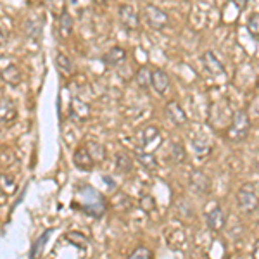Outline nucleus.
Listing matches in <instances>:
<instances>
[{"label":"nucleus","instance_id":"nucleus-1","mask_svg":"<svg viewBox=\"0 0 259 259\" xmlns=\"http://www.w3.org/2000/svg\"><path fill=\"white\" fill-rule=\"evenodd\" d=\"M76 200L80 202V209L92 218H102L107 211V202L104 195L89 183L78 185L76 189Z\"/></svg>","mask_w":259,"mask_h":259},{"label":"nucleus","instance_id":"nucleus-2","mask_svg":"<svg viewBox=\"0 0 259 259\" xmlns=\"http://www.w3.org/2000/svg\"><path fill=\"white\" fill-rule=\"evenodd\" d=\"M250 132V118L249 112L245 109H239L233 112V118L230 121L228 128H227V139L230 142H242L247 139Z\"/></svg>","mask_w":259,"mask_h":259},{"label":"nucleus","instance_id":"nucleus-3","mask_svg":"<svg viewBox=\"0 0 259 259\" xmlns=\"http://www.w3.org/2000/svg\"><path fill=\"white\" fill-rule=\"evenodd\" d=\"M237 206H239L240 212H244V214H252L257 209L259 197L252 183H244L237 190Z\"/></svg>","mask_w":259,"mask_h":259},{"label":"nucleus","instance_id":"nucleus-4","mask_svg":"<svg viewBox=\"0 0 259 259\" xmlns=\"http://www.w3.org/2000/svg\"><path fill=\"white\" fill-rule=\"evenodd\" d=\"M144 19L147 21V24L154 30H162V28L168 26L169 16L164 11H161L156 6H147L144 9Z\"/></svg>","mask_w":259,"mask_h":259},{"label":"nucleus","instance_id":"nucleus-5","mask_svg":"<svg viewBox=\"0 0 259 259\" xmlns=\"http://www.w3.org/2000/svg\"><path fill=\"white\" fill-rule=\"evenodd\" d=\"M118 16H119L121 24H123L126 30H130V31L139 30L140 19H139V14H137L132 6H128V4H121L119 9H118Z\"/></svg>","mask_w":259,"mask_h":259},{"label":"nucleus","instance_id":"nucleus-6","mask_svg":"<svg viewBox=\"0 0 259 259\" xmlns=\"http://www.w3.org/2000/svg\"><path fill=\"white\" fill-rule=\"evenodd\" d=\"M150 87H152L156 94L166 95V92L171 89L169 74L162 69H154L152 73H150Z\"/></svg>","mask_w":259,"mask_h":259},{"label":"nucleus","instance_id":"nucleus-7","mask_svg":"<svg viewBox=\"0 0 259 259\" xmlns=\"http://www.w3.org/2000/svg\"><path fill=\"white\" fill-rule=\"evenodd\" d=\"M206 221L209 230H212V232H221V230L227 227V212H225L221 206H214L206 214Z\"/></svg>","mask_w":259,"mask_h":259},{"label":"nucleus","instance_id":"nucleus-8","mask_svg":"<svg viewBox=\"0 0 259 259\" xmlns=\"http://www.w3.org/2000/svg\"><path fill=\"white\" fill-rule=\"evenodd\" d=\"M190 187L194 192H197L200 195L209 194L211 190V178L207 177L204 171H192L190 173Z\"/></svg>","mask_w":259,"mask_h":259},{"label":"nucleus","instance_id":"nucleus-9","mask_svg":"<svg viewBox=\"0 0 259 259\" xmlns=\"http://www.w3.org/2000/svg\"><path fill=\"white\" fill-rule=\"evenodd\" d=\"M202 61H204V66H206L207 73H209L211 76H214V78H225V76H227V71H225L223 64L218 61V57L214 56V52L207 50V52L202 56Z\"/></svg>","mask_w":259,"mask_h":259},{"label":"nucleus","instance_id":"nucleus-10","mask_svg":"<svg viewBox=\"0 0 259 259\" xmlns=\"http://www.w3.org/2000/svg\"><path fill=\"white\" fill-rule=\"evenodd\" d=\"M16 119H18V107H16V104L9 99L0 100V124L9 126Z\"/></svg>","mask_w":259,"mask_h":259},{"label":"nucleus","instance_id":"nucleus-11","mask_svg":"<svg viewBox=\"0 0 259 259\" xmlns=\"http://www.w3.org/2000/svg\"><path fill=\"white\" fill-rule=\"evenodd\" d=\"M73 164L76 166L78 169H81V171H92V169H94L95 162H94V159H92V156L89 154V150H87L85 145H83V147H78L76 150H74Z\"/></svg>","mask_w":259,"mask_h":259},{"label":"nucleus","instance_id":"nucleus-12","mask_svg":"<svg viewBox=\"0 0 259 259\" xmlns=\"http://www.w3.org/2000/svg\"><path fill=\"white\" fill-rule=\"evenodd\" d=\"M0 78L11 87H18L21 81H23V74H21V69L16 64L9 62L7 66L0 68Z\"/></svg>","mask_w":259,"mask_h":259},{"label":"nucleus","instance_id":"nucleus-13","mask_svg":"<svg viewBox=\"0 0 259 259\" xmlns=\"http://www.w3.org/2000/svg\"><path fill=\"white\" fill-rule=\"evenodd\" d=\"M166 114H168V119L177 126H183L187 123V114L183 111V107L180 106L177 100H171V102L166 104Z\"/></svg>","mask_w":259,"mask_h":259},{"label":"nucleus","instance_id":"nucleus-14","mask_svg":"<svg viewBox=\"0 0 259 259\" xmlns=\"http://www.w3.org/2000/svg\"><path fill=\"white\" fill-rule=\"evenodd\" d=\"M140 139H142V144H140V145H142V149H144V150H149V149L157 147V145H159V142H161V133H159V130H157L156 126H147V128L142 130Z\"/></svg>","mask_w":259,"mask_h":259},{"label":"nucleus","instance_id":"nucleus-15","mask_svg":"<svg viewBox=\"0 0 259 259\" xmlns=\"http://www.w3.org/2000/svg\"><path fill=\"white\" fill-rule=\"evenodd\" d=\"M104 64L111 66V68H118L119 64H123L126 61V50L123 47H111L106 54L102 56Z\"/></svg>","mask_w":259,"mask_h":259},{"label":"nucleus","instance_id":"nucleus-16","mask_svg":"<svg viewBox=\"0 0 259 259\" xmlns=\"http://www.w3.org/2000/svg\"><path fill=\"white\" fill-rule=\"evenodd\" d=\"M69 112H71V118L80 121H87L90 118V107L89 104H85L83 100L80 99H73V102H71V107H69Z\"/></svg>","mask_w":259,"mask_h":259},{"label":"nucleus","instance_id":"nucleus-17","mask_svg":"<svg viewBox=\"0 0 259 259\" xmlns=\"http://www.w3.org/2000/svg\"><path fill=\"white\" fill-rule=\"evenodd\" d=\"M52 233H54V228H49L35 240V244L31 245V250H30V259H40L41 257V254H44V250H45V245H47V242H49Z\"/></svg>","mask_w":259,"mask_h":259},{"label":"nucleus","instance_id":"nucleus-18","mask_svg":"<svg viewBox=\"0 0 259 259\" xmlns=\"http://www.w3.org/2000/svg\"><path fill=\"white\" fill-rule=\"evenodd\" d=\"M56 66L62 76H71V74L74 73V64H73V61H71V57L62 52L56 54Z\"/></svg>","mask_w":259,"mask_h":259},{"label":"nucleus","instance_id":"nucleus-19","mask_svg":"<svg viewBox=\"0 0 259 259\" xmlns=\"http://www.w3.org/2000/svg\"><path fill=\"white\" fill-rule=\"evenodd\" d=\"M87 150H89V154L92 156V159H94L95 164H100V162L106 161V149H104L102 144H99V142H87L85 144Z\"/></svg>","mask_w":259,"mask_h":259},{"label":"nucleus","instance_id":"nucleus-20","mask_svg":"<svg viewBox=\"0 0 259 259\" xmlns=\"http://www.w3.org/2000/svg\"><path fill=\"white\" fill-rule=\"evenodd\" d=\"M137 161L140 162L142 166H144L145 169L149 171H156L157 168H159V162H157L156 156L150 152H144V150H139L137 152Z\"/></svg>","mask_w":259,"mask_h":259},{"label":"nucleus","instance_id":"nucleus-21","mask_svg":"<svg viewBox=\"0 0 259 259\" xmlns=\"http://www.w3.org/2000/svg\"><path fill=\"white\" fill-rule=\"evenodd\" d=\"M73 33V18L68 11H64L59 18V35L61 38H69Z\"/></svg>","mask_w":259,"mask_h":259},{"label":"nucleus","instance_id":"nucleus-22","mask_svg":"<svg viewBox=\"0 0 259 259\" xmlns=\"http://www.w3.org/2000/svg\"><path fill=\"white\" fill-rule=\"evenodd\" d=\"M18 189L16 185V178L9 173H0V192L4 195H12Z\"/></svg>","mask_w":259,"mask_h":259},{"label":"nucleus","instance_id":"nucleus-23","mask_svg":"<svg viewBox=\"0 0 259 259\" xmlns=\"http://www.w3.org/2000/svg\"><path fill=\"white\" fill-rule=\"evenodd\" d=\"M116 169L123 175H128L133 171V161L126 152H119L118 156H116Z\"/></svg>","mask_w":259,"mask_h":259},{"label":"nucleus","instance_id":"nucleus-24","mask_svg":"<svg viewBox=\"0 0 259 259\" xmlns=\"http://www.w3.org/2000/svg\"><path fill=\"white\" fill-rule=\"evenodd\" d=\"M66 240L69 242V244L76 245L78 249H87V245H89V239H87L83 233L80 232H69L66 233Z\"/></svg>","mask_w":259,"mask_h":259},{"label":"nucleus","instance_id":"nucleus-25","mask_svg":"<svg viewBox=\"0 0 259 259\" xmlns=\"http://www.w3.org/2000/svg\"><path fill=\"white\" fill-rule=\"evenodd\" d=\"M177 216L182 220H192L194 218V207L190 206V202H187V200H180L177 202Z\"/></svg>","mask_w":259,"mask_h":259},{"label":"nucleus","instance_id":"nucleus-26","mask_svg":"<svg viewBox=\"0 0 259 259\" xmlns=\"http://www.w3.org/2000/svg\"><path fill=\"white\" fill-rule=\"evenodd\" d=\"M150 73H152V71H150L149 68H145V66L139 69V73H137V76H135V81L140 89L147 90L150 87Z\"/></svg>","mask_w":259,"mask_h":259},{"label":"nucleus","instance_id":"nucleus-27","mask_svg":"<svg viewBox=\"0 0 259 259\" xmlns=\"http://www.w3.org/2000/svg\"><path fill=\"white\" fill-rule=\"evenodd\" d=\"M192 147L197 152V156H207L211 152V145L206 139H192Z\"/></svg>","mask_w":259,"mask_h":259},{"label":"nucleus","instance_id":"nucleus-28","mask_svg":"<svg viewBox=\"0 0 259 259\" xmlns=\"http://www.w3.org/2000/svg\"><path fill=\"white\" fill-rule=\"evenodd\" d=\"M171 157H173V161L177 162V164L185 162L187 152H185V147H183L180 142H173V145H171Z\"/></svg>","mask_w":259,"mask_h":259},{"label":"nucleus","instance_id":"nucleus-29","mask_svg":"<svg viewBox=\"0 0 259 259\" xmlns=\"http://www.w3.org/2000/svg\"><path fill=\"white\" fill-rule=\"evenodd\" d=\"M128 259H154V254H152V250H150V249L140 245V247L132 250V254L128 256Z\"/></svg>","mask_w":259,"mask_h":259},{"label":"nucleus","instance_id":"nucleus-30","mask_svg":"<svg viewBox=\"0 0 259 259\" xmlns=\"http://www.w3.org/2000/svg\"><path fill=\"white\" fill-rule=\"evenodd\" d=\"M247 30L250 35L254 36V38H257L259 36V12H256V14H252L247 21Z\"/></svg>","mask_w":259,"mask_h":259},{"label":"nucleus","instance_id":"nucleus-31","mask_svg":"<svg viewBox=\"0 0 259 259\" xmlns=\"http://www.w3.org/2000/svg\"><path fill=\"white\" fill-rule=\"evenodd\" d=\"M140 207L144 212H152L156 209V199L152 197V195H144V197L140 199Z\"/></svg>","mask_w":259,"mask_h":259},{"label":"nucleus","instance_id":"nucleus-32","mask_svg":"<svg viewBox=\"0 0 259 259\" xmlns=\"http://www.w3.org/2000/svg\"><path fill=\"white\" fill-rule=\"evenodd\" d=\"M114 207H116L118 211H121V212H123V211H128L130 207H132V200H130L128 195H123V194H121V195H118V199L114 200Z\"/></svg>","mask_w":259,"mask_h":259},{"label":"nucleus","instance_id":"nucleus-33","mask_svg":"<svg viewBox=\"0 0 259 259\" xmlns=\"http://www.w3.org/2000/svg\"><path fill=\"white\" fill-rule=\"evenodd\" d=\"M6 41H7V31L0 26V47H2V45H6Z\"/></svg>","mask_w":259,"mask_h":259},{"label":"nucleus","instance_id":"nucleus-34","mask_svg":"<svg viewBox=\"0 0 259 259\" xmlns=\"http://www.w3.org/2000/svg\"><path fill=\"white\" fill-rule=\"evenodd\" d=\"M252 259H259V239L256 240V244H254V249H252Z\"/></svg>","mask_w":259,"mask_h":259},{"label":"nucleus","instance_id":"nucleus-35","mask_svg":"<svg viewBox=\"0 0 259 259\" xmlns=\"http://www.w3.org/2000/svg\"><path fill=\"white\" fill-rule=\"evenodd\" d=\"M104 182L107 183V187H109L111 190H114V189H116V185H114V180H112V178H109V177H104Z\"/></svg>","mask_w":259,"mask_h":259},{"label":"nucleus","instance_id":"nucleus-36","mask_svg":"<svg viewBox=\"0 0 259 259\" xmlns=\"http://www.w3.org/2000/svg\"><path fill=\"white\" fill-rule=\"evenodd\" d=\"M232 2H235V6H239V9L242 11L245 7V4L249 2V0H232Z\"/></svg>","mask_w":259,"mask_h":259},{"label":"nucleus","instance_id":"nucleus-37","mask_svg":"<svg viewBox=\"0 0 259 259\" xmlns=\"http://www.w3.org/2000/svg\"><path fill=\"white\" fill-rule=\"evenodd\" d=\"M92 2H95V4H106V0H92Z\"/></svg>","mask_w":259,"mask_h":259},{"label":"nucleus","instance_id":"nucleus-38","mask_svg":"<svg viewBox=\"0 0 259 259\" xmlns=\"http://www.w3.org/2000/svg\"><path fill=\"white\" fill-rule=\"evenodd\" d=\"M71 2H73V4H76V0H71Z\"/></svg>","mask_w":259,"mask_h":259},{"label":"nucleus","instance_id":"nucleus-39","mask_svg":"<svg viewBox=\"0 0 259 259\" xmlns=\"http://www.w3.org/2000/svg\"><path fill=\"white\" fill-rule=\"evenodd\" d=\"M206 259H209V257H206Z\"/></svg>","mask_w":259,"mask_h":259}]
</instances>
